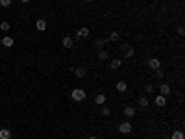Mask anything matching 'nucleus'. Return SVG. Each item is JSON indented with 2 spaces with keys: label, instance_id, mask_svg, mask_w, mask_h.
Instances as JSON below:
<instances>
[{
  "label": "nucleus",
  "instance_id": "f257e3e1",
  "mask_svg": "<svg viewBox=\"0 0 185 139\" xmlns=\"http://www.w3.org/2000/svg\"><path fill=\"white\" fill-rule=\"evenodd\" d=\"M87 98V93L82 89V87H74L72 91H70V100H74V102H83Z\"/></svg>",
  "mask_w": 185,
  "mask_h": 139
},
{
  "label": "nucleus",
  "instance_id": "f03ea898",
  "mask_svg": "<svg viewBox=\"0 0 185 139\" xmlns=\"http://www.w3.org/2000/svg\"><path fill=\"white\" fill-rule=\"evenodd\" d=\"M118 132L121 134H124V135H128V134H132L133 132V128H132V122L130 121H124L121 126H118Z\"/></svg>",
  "mask_w": 185,
  "mask_h": 139
},
{
  "label": "nucleus",
  "instance_id": "7ed1b4c3",
  "mask_svg": "<svg viewBox=\"0 0 185 139\" xmlns=\"http://www.w3.org/2000/svg\"><path fill=\"white\" fill-rule=\"evenodd\" d=\"M148 69H152V71L161 69V59L159 58H150L148 59Z\"/></svg>",
  "mask_w": 185,
  "mask_h": 139
},
{
  "label": "nucleus",
  "instance_id": "20e7f679",
  "mask_svg": "<svg viewBox=\"0 0 185 139\" xmlns=\"http://www.w3.org/2000/svg\"><path fill=\"white\" fill-rule=\"evenodd\" d=\"M0 43H2V47H6V48H11V47L15 45V41H13V37H11V35H4Z\"/></svg>",
  "mask_w": 185,
  "mask_h": 139
},
{
  "label": "nucleus",
  "instance_id": "39448f33",
  "mask_svg": "<svg viewBox=\"0 0 185 139\" xmlns=\"http://www.w3.org/2000/svg\"><path fill=\"white\" fill-rule=\"evenodd\" d=\"M122 115L126 117V119H132V117H135V108L133 106H126V108L122 110Z\"/></svg>",
  "mask_w": 185,
  "mask_h": 139
},
{
  "label": "nucleus",
  "instance_id": "423d86ee",
  "mask_svg": "<svg viewBox=\"0 0 185 139\" xmlns=\"http://www.w3.org/2000/svg\"><path fill=\"white\" fill-rule=\"evenodd\" d=\"M154 104L157 106V108H165V106H167V97H163V95H157V97L154 98Z\"/></svg>",
  "mask_w": 185,
  "mask_h": 139
},
{
  "label": "nucleus",
  "instance_id": "0eeeda50",
  "mask_svg": "<svg viewBox=\"0 0 185 139\" xmlns=\"http://www.w3.org/2000/svg\"><path fill=\"white\" fill-rule=\"evenodd\" d=\"M89 34H91V30L87 28V26L78 28V39H87V37H89Z\"/></svg>",
  "mask_w": 185,
  "mask_h": 139
},
{
  "label": "nucleus",
  "instance_id": "6e6552de",
  "mask_svg": "<svg viewBox=\"0 0 185 139\" xmlns=\"http://www.w3.org/2000/svg\"><path fill=\"white\" fill-rule=\"evenodd\" d=\"M115 89H117L118 93H124V91L128 89V83H126L124 80H118V82L115 83Z\"/></svg>",
  "mask_w": 185,
  "mask_h": 139
},
{
  "label": "nucleus",
  "instance_id": "1a4fd4ad",
  "mask_svg": "<svg viewBox=\"0 0 185 139\" xmlns=\"http://www.w3.org/2000/svg\"><path fill=\"white\" fill-rule=\"evenodd\" d=\"M169 93H170V85H169V83H159V95L167 97Z\"/></svg>",
  "mask_w": 185,
  "mask_h": 139
},
{
  "label": "nucleus",
  "instance_id": "9d476101",
  "mask_svg": "<svg viewBox=\"0 0 185 139\" xmlns=\"http://www.w3.org/2000/svg\"><path fill=\"white\" fill-rule=\"evenodd\" d=\"M61 45H63L65 48H72V47H74V41L70 39V35H65L63 41H61Z\"/></svg>",
  "mask_w": 185,
  "mask_h": 139
},
{
  "label": "nucleus",
  "instance_id": "9b49d317",
  "mask_svg": "<svg viewBox=\"0 0 185 139\" xmlns=\"http://www.w3.org/2000/svg\"><path fill=\"white\" fill-rule=\"evenodd\" d=\"M122 52H124V58H128V59L133 58V54H135V50H133L132 47H126V45L122 47Z\"/></svg>",
  "mask_w": 185,
  "mask_h": 139
},
{
  "label": "nucleus",
  "instance_id": "f8f14e48",
  "mask_svg": "<svg viewBox=\"0 0 185 139\" xmlns=\"http://www.w3.org/2000/svg\"><path fill=\"white\" fill-rule=\"evenodd\" d=\"M35 28H37L39 32H45V30L48 28V26H46V20H45V19H39L37 23H35Z\"/></svg>",
  "mask_w": 185,
  "mask_h": 139
},
{
  "label": "nucleus",
  "instance_id": "ddd939ff",
  "mask_svg": "<svg viewBox=\"0 0 185 139\" xmlns=\"http://www.w3.org/2000/svg\"><path fill=\"white\" fill-rule=\"evenodd\" d=\"M72 72H74L78 78H85V74H87V71H85L83 67H76V69H72Z\"/></svg>",
  "mask_w": 185,
  "mask_h": 139
},
{
  "label": "nucleus",
  "instance_id": "4468645a",
  "mask_svg": "<svg viewBox=\"0 0 185 139\" xmlns=\"http://www.w3.org/2000/svg\"><path fill=\"white\" fill-rule=\"evenodd\" d=\"M94 104L96 106H104L106 104V95H102V93L96 95V97H94Z\"/></svg>",
  "mask_w": 185,
  "mask_h": 139
},
{
  "label": "nucleus",
  "instance_id": "2eb2a0df",
  "mask_svg": "<svg viewBox=\"0 0 185 139\" xmlns=\"http://www.w3.org/2000/svg\"><path fill=\"white\" fill-rule=\"evenodd\" d=\"M0 139H11V130L2 128V130H0Z\"/></svg>",
  "mask_w": 185,
  "mask_h": 139
},
{
  "label": "nucleus",
  "instance_id": "dca6fc26",
  "mask_svg": "<svg viewBox=\"0 0 185 139\" xmlns=\"http://www.w3.org/2000/svg\"><path fill=\"white\" fill-rule=\"evenodd\" d=\"M121 65H122V59H118V58H115V59H111V61H109V67H111L113 71H115V69H118Z\"/></svg>",
  "mask_w": 185,
  "mask_h": 139
},
{
  "label": "nucleus",
  "instance_id": "f3484780",
  "mask_svg": "<svg viewBox=\"0 0 185 139\" xmlns=\"http://www.w3.org/2000/svg\"><path fill=\"white\" fill-rule=\"evenodd\" d=\"M169 139H185V135H183V132H181V130H174V132H172V135H170Z\"/></svg>",
  "mask_w": 185,
  "mask_h": 139
},
{
  "label": "nucleus",
  "instance_id": "a211bd4d",
  "mask_svg": "<svg viewBox=\"0 0 185 139\" xmlns=\"http://www.w3.org/2000/svg\"><path fill=\"white\" fill-rule=\"evenodd\" d=\"M137 102H139V106H141V108H148V104H150V100H148L146 97H141Z\"/></svg>",
  "mask_w": 185,
  "mask_h": 139
},
{
  "label": "nucleus",
  "instance_id": "6ab92c4d",
  "mask_svg": "<svg viewBox=\"0 0 185 139\" xmlns=\"http://www.w3.org/2000/svg\"><path fill=\"white\" fill-rule=\"evenodd\" d=\"M106 43H107L106 39H96V41H94V47L100 48V50H104V45H106Z\"/></svg>",
  "mask_w": 185,
  "mask_h": 139
},
{
  "label": "nucleus",
  "instance_id": "aec40b11",
  "mask_svg": "<svg viewBox=\"0 0 185 139\" xmlns=\"http://www.w3.org/2000/svg\"><path fill=\"white\" fill-rule=\"evenodd\" d=\"M9 28H11V24H9L7 20H2V23H0V30L2 32H9Z\"/></svg>",
  "mask_w": 185,
  "mask_h": 139
},
{
  "label": "nucleus",
  "instance_id": "412c9836",
  "mask_svg": "<svg viewBox=\"0 0 185 139\" xmlns=\"http://www.w3.org/2000/svg\"><path fill=\"white\" fill-rule=\"evenodd\" d=\"M107 58H109V54H107L106 50H100V52H98V59H100V61H106Z\"/></svg>",
  "mask_w": 185,
  "mask_h": 139
},
{
  "label": "nucleus",
  "instance_id": "4be33fe9",
  "mask_svg": "<svg viewBox=\"0 0 185 139\" xmlns=\"http://www.w3.org/2000/svg\"><path fill=\"white\" fill-rule=\"evenodd\" d=\"M118 37H121V35H118V32H111L109 37H107V41H118Z\"/></svg>",
  "mask_w": 185,
  "mask_h": 139
},
{
  "label": "nucleus",
  "instance_id": "5701e85b",
  "mask_svg": "<svg viewBox=\"0 0 185 139\" xmlns=\"http://www.w3.org/2000/svg\"><path fill=\"white\" fill-rule=\"evenodd\" d=\"M111 115V110L109 108H102V117H109Z\"/></svg>",
  "mask_w": 185,
  "mask_h": 139
},
{
  "label": "nucleus",
  "instance_id": "b1692460",
  "mask_svg": "<svg viewBox=\"0 0 185 139\" xmlns=\"http://www.w3.org/2000/svg\"><path fill=\"white\" fill-rule=\"evenodd\" d=\"M0 6H4V8L11 6V0H0Z\"/></svg>",
  "mask_w": 185,
  "mask_h": 139
},
{
  "label": "nucleus",
  "instance_id": "393cba45",
  "mask_svg": "<svg viewBox=\"0 0 185 139\" xmlns=\"http://www.w3.org/2000/svg\"><path fill=\"white\" fill-rule=\"evenodd\" d=\"M146 93H154V85H152V83L146 85Z\"/></svg>",
  "mask_w": 185,
  "mask_h": 139
},
{
  "label": "nucleus",
  "instance_id": "a878e982",
  "mask_svg": "<svg viewBox=\"0 0 185 139\" xmlns=\"http://www.w3.org/2000/svg\"><path fill=\"white\" fill-rule=\"evenodd\" d=\"M156 76H157V78H163V71H161V69L156 71Z\"/></svg>",
  "mask_w": 185,
  "mask_h": 139
},
{
  "label": "nucleus",
  "instance_id": "bb28decb",
  "mask_svg": "<svg viewBox=\"0 0 185 139\" xmlns=\"http://www.w3.org/2000/svg\"><path fill=\"white\" fill-rule=\"evenodd\" d=\"M20 2H22V4H28V2H30V0H20Z\"/></svg>",
  "mask_w": 185,
  "mask_h": 139
},
{
  "label": "nucleus",
  "instance_id": "cd10ccee",
  "mask_svg": "<svg viewBox=\"0 0 185 139\" xmlns=\"http://www.w3.org/2000/svg\"><path fill=\"white\" fill-rule=\"evenodd\" d=\"M83 2H93V0H83Z\"/></svg>",
  "mask_w": 185,
  "mask_h": 139
},
{
  "label": "nucleus",
  "instance_id": "c85d7f7f",
  "mask_svg": "<svg viewBox=\"0 0 185 139\" xmlns=\"http://www.w3.org/2000/svg\"><path fill=\"white\" fill-rule=\"evenodd\" d=\"M87 139H96V137H87Z\"/></svg>",
  "mask_w": 185,
  "mask_h": 139
},
{
  "label": "nucleus",
  "instance_id": "c756f323",
  "mask_svg": "<svg viewBox=\"0 0 185 139\" xmlns=\"http://www.w3.org/2000/svg\"><path fill=\"white\" fill-rule=\"evenodd\" d=\"M163 139H169V137H163Z\"/></svg>",
  "mask_w": 185,
  "mask_h": 139
},
{
  "label": "nucleus",
  "instance_id": "7c9ffc66",
  "mask_svg": "<svg viewBox=\"0 0 185 139\" xmlns=\"http://www.w3.org/2000/svg\"><path fill=\"white\" fill-rule=\"evenodd\" d=\"M146 139H150V137H146Z\"/></svg>",
  "mask_w": 185,
  "mask_h": 139
}]
</instances>
